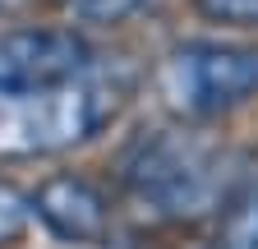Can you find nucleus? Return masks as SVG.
Returning <instances> with one entry per match:
<instances>
[{"label":"nucleus","instance_id":"f257e3e1","mask_svg":"<svg viewBox=\"0 0 258 249\" xmlns=\"http://www.w3.org/2000/svg\"><path fill=\"white\" fill-rule=\"evenodd\" d=\"M124 106V79L102 60L60 83H0V157H46L92 139Z\"/></svg>","mask_w":258,"mask_h":249},{"label":"nucleus","instance_id":"f03ea898","mask_svg":"<svg viewBox=\"0 0 258 249\" xmlns=\"http://www.w3.org/2000/svg\"><path fill=\"white\" fill-rule=\"evenodd\" d=\"M124 190L143 217L184 222L221 203V157L189 130H161L129 152Z\"/></svg>","mask_w":258,"mask_h":249},{"label":"nucleus","instance_id":"7ed1b4c3","mask_svg":"<svg viewBox=\"0 0 258 249\" xmlns=\"http://www.w3.org/2000/svg\"><path fill=\"white\" fill-rule=\"evenodd\" d=\"M157 92L175 115L208 120L258 97V46L249 42H184L161 55Z\"/></svg>","mask_w":258,"mask_h":249},{"label":"nucleus","instance_id":"20e7f679","mask_svg":"<svg viewBox=\"0 0 258 249\" xmlns=\"http://www.w3.org/2000/svg\"><path fill=\"white\" fill-rule=\"evenodd\" d=\"M97 65L74 28H10L0 33V83H60Z\"/></svg>","mask_w":258,"mask_h":249},{"label":"nucleus","instance_id":"39448f33","mask_svg":"<svg viewBox=\"0 0 258 249\" xmlns=\"http://www.w3.org/2000/svg\"><path fill=\"white\" fill-rule=\"evenodd\" d=\"M32 217H42V226L64 244H92L106 235V199L83 175L42 180L32 194Z\"/></svg>","mask_w":258,"mask_h":249},{"label":"nucleus","instance_id":"423d86ee","mask_svg":"<svg viewBox=\"0 0 258 249\" xmlns=\"http://www.w3.org/2000/svg\"><path fill=\"white\" fill-rule=\"evenodd\" d=\"M217 249H258V180H249L240 194L226 199Z\"/></svg>","mask_w":258,"mask_h":249},{"label":"nucleus","instance_id":"0eeeda50","mask_svg":"<svg viewBox=\"0 0 258 249\" xmlns=\"http://www.w3.org/2000/svg\"><path fill=\"white\" fill-rule=\"evenodd\" d=\"M32 217V194H23L19 184L0 180V249H10Z\"/></svg>","mask_w":258,"mask_h":249},{"label":"nucleus","instance_id":"6e6552de","mask_svg":"<svg viewBox=\"0 0 258 249\" xmlns=\"http://www.w3.org/2000/svg\"><path fill=\"white\" fill-rule=\"evenodd\" d=\"M194 5L212 23H235V28H253L258 23V0H194Z\"/></svg>","mask_w":258,"mask_h":249},{"label":"nucleus","instance_id":"1a4fd4ad","mask_svg":"<svg viewBox=\"0 0 258 249\" xmlns=\"http://www.w3.org/2000/svg\"><path fill=\"white\" fill-rule=\"evenodd\" d=\"M143 5H148V0H74V14L83 23H124Z\"/></svg>","mask_w":258,"mask_h":249},{"label":"nucleus","instance_id":"9d476101","mask_svg":"<svg viewBox=\"0 0 258 249\" xmlns=\"http://www.w3.org/2000/svg\"><path fill=\"white\" fill-rule=\"evenodd\" d=\"M0 5H5V0H0Z\"/></svg>","mask_w":258,"mask_h":249},{"label":"nucleus","instance_id":"9b49d317","mask_svg":"<svg viewBox=\"0 0 258 249\" xmlns=\"http://www.w3.org/2000/svg\"><path fill=\"white\" fill-rule=\"evenodd\" d=\"M70 5H74V0H70Z\"/></svg>","mask_w":258,"mask_h":249}]
</instances>
